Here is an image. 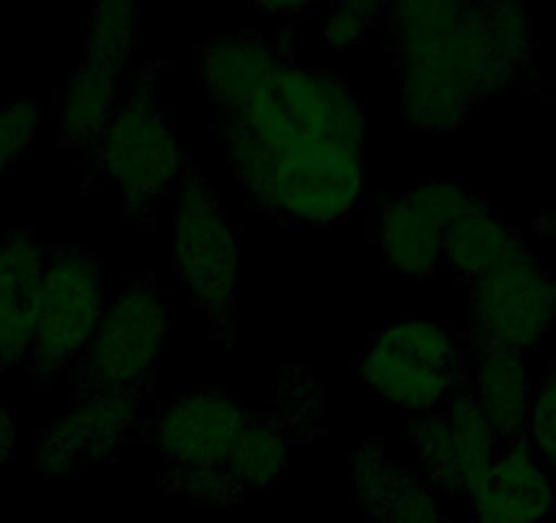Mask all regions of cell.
<instances>
[{"instance_id": "obj_9", "label": "cell", "mask_w": 556, "mask_h": 523, "mask_svg": "<svg viewBox=\"0 0 556 523\" xmlns=\"http://www.w3.org/2000/svg\"><path fill=\"white\" fill-rule=\"evenodd\" d=\"M104 308V270L99 259L79 245L50 254L28 355L34 377L52 379L79 360L99 330Z\"/></svg>"}, {"instance_id": "obj_27", "label": "cell", "mask_w": 556, "mask_h": 523, "mask_svg": "<svg viewBox=\"0 0 556 523\" xmlns=\"http://www.w3.org/2000/svg\"><path fill=\"white\" fill-rule=\"evenodd\" d=\"M532 232L538 234V238L556 243V211H548V213H543V216L534 218Z\"/></svg>"}, {"instance_id": "obj_13", "label": "cell", "mask_w": 556, "mask_h": 523, "mask_svg": "<svg viewBox=\"0 0 556 523\" xmlns=\"http://www.w3.org/2000/svg\"><path fill=\"white\" fill-rule=\"evenodd\" d=\"M142 398V390H77L66 414L36 434L34 467L45 477H61L83 463L115 461Z\"/></svg>"}, {"instance_id": "obj_17", "label": "cell", "mask_w": 556, "mask_h": 523, "mask_svg": "<svg viewBox=\"0 0 556 523\" xmlns=\"http://www.w3.org/2000/svg\"><path fill=\"white\" fill-rule=\"evenodd\" d=\"M469 398L480 409L485 423L500 436L502 445L521 442L527 436L534 398L532 371H529L523 355H513V352L478 355Z\"/></svg>"}, {"instance_id": "obj_7", "label": "cell", "mask_w": 556, "mask_h": 523, "mask_svg": "<svg viewBox=\"0 0 556 523\" xmlns=\"http://www.w3.org/2000/svg\"><path fill=\"white\" fill-rule=\"evenodd\" d=\"M475 355H523L556 322V273L527 243L507 251L494 268L469 281Z\"/></svg>"}, {"instance_id": "obj_5", "label": "cell", "mask_w": 556, "mask_h": 523, "mask_svg": "<svg viewBox=\"0 0 556 523\" xmlns=\"http://www.w3.org/2000/svg\"><path fill=\"white\" fill-rule=\"evenodd\" d=\"M464 352L445 324L401 317L382 324L357 360V377L399 412L424 418L458 396Z\"/></svg>"}, {"instance_id": "obj_23", "label": "cell", "mask_w": 556, "mask_h": 523, "mask_svg": "<svg viewBox=\"0 0 556 523\" xmlns=\"http://www.w3.org/2000/svg\"><path fill=\"white\" fill-rule=\"evenodd\" d=\"M523 439L532 447L534 456L543 461V467L556 477V366L548 368L534 384L532 412H529Z\"/></svg>"}, {"instance_id": "obj_19", "label": "cell", "mask_w": 556, "mask_h": 523, "mask_svg": "<svg viewBox=\"0 0 556 523\" xmlns=\"http://www.w3.org/2000/svg\"><path fill=\"white\" fill-rule=\"evenodd\" d=\"M523 243L521 234L478 194V200L453 221L442 243V259L453 268V273L464 281H475L496 262Z\"/></svg>"}, {"instance_id": "obj_20", "label": "cell", "mask_w": 556, "mask_h": 523, "mask_svg": "<svg viewBox=\"0 0 556 523\" xmlns=\"http://www.w3.org/2000/svg\"><path fill=\"white\" fill-rule=\"evenodd\" d=\"M298 442L290 431L265 412H251L232 447L227 469L243 490H262L278 485L295 458Z\"/></svg>"}, {"instance_id": "obj_18", "label": "cell", "mask_w": 556, "mask_h": 523, "mask_svg": "<svg viewBox=\"0 0 556 523\" xmlns=\"http://www.w3.org/2000/svg\"><path fill=\"white\" fill-rule=\"evenodd\" d=\"M281 52L256 34L224 36L211 41L200 55V77L207 101L224 115L235 104L254 93L278 66Z\"/></svg>"}, {"instance_id": "obj_12", "label": "cell", "mask_w": 556, "mask_h": 523, "mask_svg": "<svg viewBox=\"0 0 556 523\" xmlns=\"http://www.w3.org/2000/svg\"><path fill=\"white\" fill-rule=\"evenodd\" d=\"M475 200L478 194L458 180H424L379 205L374 243L406 279L434 273L447 229Z\"/></svg>"}, {"instance_id": "obj_3", "label": "cell", "mask_w": 556, "mask_h": 523, "mask_svg": "<svg viewBox=\"0 0 556 523\" xmlns=\"http://www.w3.org/2000/svg\"><path fill=\"white\" fill-rule=\"evenodd\" d=\"M173 262L213 339L229 344L240 301V238L213 183L194 164H186L173 194Z\"/></svg>"}, {"instance_id": "obj_14", "label": "cell", "mask_w": 556, "mask_h": 523, "mask_svg": "<svg viewBox=\"0 0 556 523\" xmlns=\"http://www.w3.org/2000/svg\"><path fill=\"white\" fill-rule=\"evenodd\" d=\"M346 477L357 507L371 523H447L440 494L420 469L379 442L363 439L355 447Z\"/></svg>"}, {"instance_id": "obj_15", "label": "cell", "mask_w": 556, "mask_h": 523, "mask_svg": "<svg viewBox=\"0 0 556 523\" xmlns=\"http://www.w3.org/2000/svg\"><path fill=\"white\" fill-rule=\"evenodd\" d=\"M556 512V477L527 439L502 447L483 483L469 494L472 523H543Z\"/></svg>"}, {"instance_id": "obj_10", "label": "cell", "mask_w": 556, "mask_h": 523, "mask_svg": "<svg viewBox=\"0 0 556 523\" xmlns=\"http://www.w3.org/2000/svg\"><path fill=\"white\" fill-rule=\"evenodd\" d=\"M238 396L222 387H189L162 404L151 423V439L164 474H222L249 420Z\"/></svg>"}, {"instance_id": "obj_11", "label": "cell", "mask_w": 556, "mask_h": 523, "mask_svg": "<svg viewBox=\"0 0 556 523\" xmlns=\"http://www.w3.org/2000/svg\"><path fill=\"white\" fill-rule=\"evenodd\" d=\"M406 434L415 467L442 496L472 494L505 447L469 393H458L434 412L415 418Z\"/></svg>"}, {"instance_id": "obj_21", "label": "cell", "mask_w": 556, "mask_h": 523, "mask_svg": "<svg viewBox=\"0 0 556 523\" xmlns=\"http://www.w3.org/2000/svg\"><path fill=\"white\" fill-rule=\"evenodd\" d=\"M270 414L290 431L295 442H308L319 434L323 425V396L312 373L303 366H290L278 382Z\"/></svg>"}, {"instance_id": "obj_22", "label": "cell", "mask_w": 556, "mask_h": 523, "mask_svg": "<svg viewBox=\"0 0 556 523\" xmlns=\"http://www.w3.org/2000/svg\"><path fill=\"white\" fill-rule=\"evenodd\" d=\"M39 128L41 106L30 95L0 106V175H7L30 151Z\"/></svg>"}, {"instance_id": "obj_6", "label": "cell", "mask_w": 556, "mask_h": 523, "mask_svg": "<svg viewBox=\"0 0 556 523\" xmlns=\"http://www.w3.org/2000/svg\"><path fill=\"white\" fill-rule=\"evenodd\" d=\"M137 7L112 0L93 9L85 28V52L55 106L66 145L93 151L123 99V77L137 50Z\"/></svg>"}, {"instance_id": "obj_8", "label": "cell", "mask_w": 556, "mask_h": 523, "mask_svg": "<svg viewBox=\"0 0 556 523\" xmlns=\"http://www.w3.org/2000/svg\"><path fill=\"white\" fill-rule=\"evenodd\" d=\"M173 328V308L164 292L137 281L106 303L93 341L79 357L77 390H142L153 377L164 341Z\"/></svg>"}, {"instance_id": "obj_24", "label": "cell", "mask_w": 556, "mask_h": 523, "mask_svg": "<svg viewBox=\"0 0 556 523\" xmlns=\"http://www.w3.org/2000/svg\"><path fill=\"white\" fill-rule=\"evenodd\" d=\"M382 3H339L325 23L323 39L333 50H352L368 28L384 20Z\"/></svg>"}, {"instance_id": "obj_2", "label": "cell", "mask_w": 556, "mask_h": 523, "mask_svg": "<svg viewBox=\"0 0 556 523\" xmlns=\"http://www.w3.org/2000/svg\"><path fill=\"white\" fill-rule=\"evenodd\" d=\"M406 126L447 135L521 79L534 55L527 9L505 0H409L384 9Z\"/></svg>"}, {"instance_id": "obj_1", "label": "cell", "mask_w": 556, "mask_h": 523, "mask_svg": "<svg viewBox=\"0 0 556 523\" xmlns=\"http://www.w3.org/2000/svg\"><path fill=\"white\" fill-rule=\"evenodd\" d=\"M222 120L227 164L256 207L308 227L357 207L366 117L344 79L285 61Z\"/></svg>"}, {"instance_id": "obj_26", "label": "cell", "mask_w": 556, "mask_h": 523, "mask_svg": "<svg viewBox=\"0 0 556 523\" xmlns=\"http://www.w3.org/2000/svg\"><path fill=\"white\" fill-rule=\"evenodd\" d=\"M256 12L260 14H270V17H303V14L312 12L308 3H256Z\"/></svg>"}, {"instance_id": "obj_4", "label": "cell", "mask_w": 556, "mask_h": 523, "mask_svg": "<svg viewBox=\"0 0 556 523\" xmlns=\"http://www.w3.org/2000/svg\"><path fill=\"white\" fill-rule=\"evenodd\" d=\"M90 153H96L99 173L115 186L134 216H146L173 196L189 164L148 74L123 93L115 117Z\"/></svg>"}, {"instance_id": "obj_25", "label": "cell", "mask_w": 556, "mask_h": 523, "mask_svg": "<svg viewBox=\"0 0 556 523\" xmlns=\"http://www.w3.org/2000/svg\"><path fill=\"white\" fill-rule=\"evenodd\" d=\"M17 452V414L7 401H0V472L12 463Z\"/></svg>"}, {"instance_id": "obj_16", "label": "cell", "mask_w": 556, "mask_h": 523, "mask_svg": "<svg viewBox=\"0 0 556 523\" xmlns=\"http://www.w3.org/2000/svg\"><path fill=\"white\" fill-rule=\"evenodd\" d=\"M50 251L28 229L0 238V368L28 366Z\"/></svg>"}]
</instances>
